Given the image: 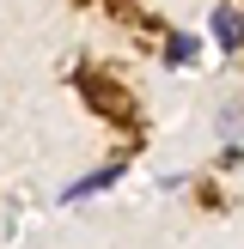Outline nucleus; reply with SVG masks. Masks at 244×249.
<instances>
[{
	"label": "nucleus",
	"instance_id": "obj_1",
	"mask_svg": "<svg viewBox=\"0 0 244 249\" xmlns=\"http://www.w3.org/2000/svg\"><path fill=\"white\" fill-rule=\"evenodd\" d=\"M122 182V164H98V170H85V177H73L67 189H61V201H92V195H104V189H116Z\"/></svg>",
	"mask_w": 244,
	"mask_h": 249
},
{
	"label": "nucleus",
	"instance_id": "obj_2",
	"mask_svg": "<svg viewBox=\"0 0 244 249\" xmlns=\"http://www.w3.org/2000/svg\"><path fill=\"white\" fill-rule=\"evenodd\" d=\"M207 36L220 43V55H238V49H244V12H238V6H214Z\"/></svg>",
	"mask_w": 244,
	"mask_h": 249
},
{
	"label": "nucleus",
	"instance_id": "obj_3",
	"mask_svg": "<svg viewBox=\"0 0 244 249\" xmlns=\"http://www.w3.org/2000/svg\"><path fill=\"white\" fill-rule=\"evenodd\" d=\"M214 134H220V146H238L244 140V97H226V104L214 109Z\"/></svg>",
	"mask_w": 244,
	"mask_h": 249
},
{
	"label": "nucleus",
	"instance_id": "obj_4",
	"mask_svg": "<svg viewBox=\"0 0 244 249\" xmlns=\"http://www.w3.org/2000/svg\"><path fill=\"white\" fill-rule=\"evenodd\" d=\"M195 61H202V36L171 31V43H165V67H195Z\"/></svg>",
	"mask_w": 244,
	"mask_h": 249
},
{
	"label": "nucleus",
	"instance_id": "obj_5",
	"mask_svg": "<svg viewBox=\"0 0 244 249\" xmlns=\"http://www.w3.org/2000/svg\"><path fill=\"white\" fill-rule=\"evenodd\" d=\"M183 182H189V170H165V177H159V189H165V195H177Z\"/></svg>",
	"mask_w": 244,
	"mask_h": 249
}]
</instances>
